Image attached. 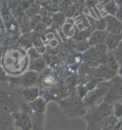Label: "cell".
Returning a JSON list of instances; mask_svg holds the SVG:
<instances>
[{"label":"cell","instance_id":"25","mask_svg":"<svg viewBox=\"0 0 122 130\" xmlns=\"http://www.w3.org/2000/svg\"><path fill=\"white\" fill-rule=\"evenodd\" d=\"M46 29H47V26H46V24H44L43 22H41V23L39 24L38 25L35 27L34 31L36 32V34L40 35L45 33L46 31Z\"/></svg>","mask_w":122,"mask_h":130},{"label":"cell","instance_id":"14","mask_svg":"<svg viewBox=\"0 0 122 130\" xmlns=\"http://www.w3.org/2000/svg\"><path fill=\"white\" fill-rule=\"evenodd\" d=\"M111 92L114 93L118 99H122V77H115L114 84Z\"/></svg>","mask_w":122,"mask_h":130},{"label":"cell","instance_id":"27","mask_svg":"<svg viewBox=\"0 0 122 130\" xmlns=\"http://www.w3.org/2000/svg\"><path fill=\"white\" fill-rule=\"evenodd\" d=\"M70 7V5L68 3V2L66 1H63V2H60V3L59 4V12L62 14H64L68 10V9Z\"/></svg>","mask_w":122,"mask_h":130},{"label":"cell","instance_id":"29","mask_svg":"<svg viewBox=\"0 0 122 130\" xmlns=\"http://www.w3.org/2000/svg\"><path fill=\"white\" fill-rule=\"evenodd\" d=\"M31 37L29 35H24V37H21L20 39V42H22L24 44H29V43L32 42L31 39Z\"/></svg>","mask_w":122,"mask_h":130},{"label":"cell","instance_id":"7","mask_svg":"<svg viewBox=\"0 0 122 130\" xmlns=\"http://www.w3.org/2000/svg\"><path fill=\"white\" fill-rule=\"evenodd\" d=\"M22 94L24 98L30 103L39 97V89L37 87L24 88L22 92Z\"/></svg>","mask_w":122,"mask_h":130},{"label":"cell","instance_id":"4","mask_svg":"<svg viewBox=\"0 0 122 130\" xmlns=\"http://www.w3.org/2000/svg\"><path fill=\"white\" fill-rule=\"evenodd\" d=\"M109 32L107 30H95L92 32L91 37L89 39V43L90 46L94 47L96 44L105 42Z\"/></svg>","mask_w":122,"mask_h":130},{"label":"cell","instance_id":"28","mask_svg":"<svg viewBox=\"0 0 122 130\" xmlns=\"http://www.w3.org/2000/svg\"><path fill=\"white\" fill-rule=\"evenodd\" d=\"M76 11V7L75 5H70L68 10L65 13L66 17H72Z\"/></svg>","mask_w":122,"mask_h":130},{"label":"cell","instance_id":"16","mask_svg":"<svg viewBox=\"0 0 122 130\" xmlns=\"http://www.w3.org/2000/svg\"><path fill=\"white\" fill-rule=\"evenodd\" d=\"M40 10H41V7L39 4L37 3H32V4H30L29 7L24 11V13L26 14L27 17L31 18V17L39 15Z\"/></svg>","mask_w":122,"mask_h":130},{"label":"cell","instance_id":"18","mask_svg":"<svg viewBox=\"0 0 122 130\" xmlns=\"http://www.w3.org/2000/svg\"><path fill=\"white\" fill-rule=\"evenodd\" d=\"M106 18H107V31L109 33L111 31H112L114 29L119 26L122 23L116 18V17H114V16L108 15Z\"/></svg>","mask_w":122,"mask_h":130},{"label":"cell","instance_id":"26","mask_svg":"<svg viewBox=\"0 0 122 130\" xmlns=\"http://www.w3.org/2000/svg\"><path fill=\"white\" fill-rule=\"evenodd\" d=\"M65 18H66V16L64 14H62L60 12H57V13H55L54 14L52 19H53L54 22H57L58 24H62L64 22Z\"/></svg>","mask_w":122,"mask_h":130},{"label":"cell","instance_id":"9","mask_svg":"<svg viewBox=\"0 0 122 130\" xmlns=\"http://www.w3.org/2000/svg\"><path fill=\"white\" fill-rule=\"evenodd\" d=\"M0 106L2 112L8 114L12 109V104L8 94L6 92H1L0 95Z\"/></svg>","mask_w":122,"mask_h":130},{"label":"cell","instance_id":"20","mask_svg":"<svg viewBox=\"0 0 122 130\" xmlns=\"http://www.w3.org/2000/svg\"><path fill=\"white\" fill-rule=\"evenodd\" d=\"M59 4L58 2L56 1H49V2H44L42 5L44 6L46 9H48L49 12L52 13H57L59 12Z\"/></svg>","mask_w":122,"mask_h":130},{"label":"cell","instance_id":"2","mask_svg":"<svg viewBox=\"0 0 122 130\" xmlns=\"http://www.w3.org/2000/svg\"><path fill=\"white\" fill-rule=\"evenodd\" d=\"M39 75L38 72L34 71H27L24 73L23 75L19 78V82L23 85L25 88L34 87V85L38 82Z\"/></svg>","mask_w":122,"mask_h":130},{"label":"cell","instance_id":"22","mask_svg":"<svg viewBox=\"0 0 122 130\" xmlns=\"http://www.w3.org/2000/svg\"><path fill=\"white\" fill-rule=\"evenodd\" d=\"M114 115L116 118H122V102H116L114 105Z\"/></svg>","mask_w":122,"mask_h":130},{"label":"cell","instance_id":"3","mask_svg":"<svg viewBox=\"0 0 122 130\" xmlns=\"http://www.w3.org/2000/svg\"><path fill=\"white\" fill-rule=\"evenodd\" d=\"M98 116L102 120L114 117V105L107 102H102L98 108Z\"/></svg>","mask_w":122,"mask_h":130},{"label":"cell","instance_id":"12","mask_svg":"<svg viewBox=\"0 0 122 130\" xmlns=\"http://www.w3.org/2000/svg\"><path fill=\"white\" fill-rule=\"evenodd\" d=\"M19 28L22 32H27L30 30V18L25 13H21L17 17Z\"/></svg>","mask_w":122,"mask_h":130},{"label":"cell","instance_id":"31","mask_svg":"<svg viewBox=\"0 0 122 130\" xmlns=\"http://www.w3.org/2000/svg\"><path fill=\"white\" fill-rule=\"evenodd\" d=\"M116 18L118 19L119 22H122V8L118 7V11H117V13L116 14Z\"/></svg>","mask_w":122,"mask_h":130},{"label":"cell","instance_id":"15","mask_svg":"<svg viewBox=\"0 0 122 130\" xmlns=\"http://www.w3.org/2000/svg\"><path fill=\"white\" fill-rule=\"evenodd\" d=\"M105 64L107 65L111 69H112L113 71H114L116 72H118L119 67H120V65L115 59L113 52H110V51L109 52V53L107 54Z\"/></svg>","mask_w":122,"mask_h":130},{"label":"cell","instance_id":"8","mask_svg":"<svg viewBox=\"0 0 122 130\" xmlns=\"http://www.w3.org/2000/svg\"><path fill=\"white\" fill-rule=\"evenodd\" d=\"M84 54L89 56V57H91L92 59L99 63L100 64H104L106 62L107 54L99 52L98 51H96L94 47L90 48L87 52H84Z\"/></svg>","mask_w":122,"mask_h":130},{"label":"cell","instance_id":"30","mask_svg":"<svg viewBox=\"0 0 122 130\" xmlns=\"http://www.w3.org/2000/svg\"><path fill=\"white\" fill-rule=\"evenodd\" d=\"M42 22H43L44 24H46L47 27H49L52 22V19H51V17H42Z\"/></svg>","mask_w":122,"mask_h":130},{"label":"cell","instance_id":"5","mask_svg":"<svg viewBox=\"0 0 122 130\" xmlns=\"http://www.w3.org/2000/svg\"><path fill=\"white\" fill-rule=\"evenodd\" d=\"M122 42V35H114L109 34L107 36L105 43L110 52H113L120 46Z\"/></svg>","mask_w":122,"mask_h":130},{"label":"cell","instance_id":"34","mask_svg":"<svg viewBox=\"0 0 122 130\" xmlns=\"http://www.w3.org/2000/svg\"><path fill=\"white\" fill-rule=\"evenodd\" d=\"M118 74H119V76L122 77V64L120 65V67H119V69H118Z\"/></svg>","mask_w":122,"mask_h":130},{"label":"cell","instance_id":"19","mask_svg":"<svg viewBox=\"0 0 122 130\" xmlns=\"http://www.w3.org/2000/svg\"><path fill=\"white\" fill-rule=\"evenodd\" d=\"M105 9L107 12L108 14H109V15H111L115 17L116 13H117V11L118 9V7L116 1H111V2H109L106 6H105Z\"/></svg>","mask_w":122,"mask_h":130},{"label":"cell","instance_id":"33","mask_svg":"<svg viewBox=\"0 0 122 130\" xmlns=\"http://www.w3.org/2000/svg\"><path fill=\"white\" fill-rule=\"evenodd\" d=\"M116 4L118 5V7L119 8H122V0H118V1H116Z\"/></svg>","mask_w":122,"mask_h":130},{"label":"cell","instance_id":"32","mask_svg":"<svg viewBox=\"0 0 122 130\" xmlns=\"http://www.w3.org/2000/svg\"><path fill=\"white\" fill-rule=\"evenodd\" d=\"M88 69V66H86V64L84 65H81L80 67V68H79V73L80 74H85V73L86 72V71H87Z\"/></svg>","mask_w":122,"mask_h":130},{"label":"cell","instance_id":"35","mask_svg":"<svg viewBox=\"0 0 122 130\" xmlns=\"http://www.w3.org/2000/svg\"><path fill=\"white\" fill-rule=\"evenodd\" d=\"M120 46V47H121V48L122 49V42H121V44H120V46Z\"/></svg>","mask_w":122,"mask_h":130},{"label":"cell","instance_id":"6","mask_svg":"<svg viewBox=\"0 0 122 130\" xmlns=\"http://www.w3.org/2000/svg\"><path fill=\"white\" fill-rule=\"evenodd\" d=\"M16 125L22 130H31L33 124L31 119L27 114H22L17 117Z\"/></svg>","mask_w":122,"mask_h":130},{"label":"cell","instance_id":"10","mask_svg":"<svg viewBox=\"0 0 122 130\" xmlns=\"http://www.w3.org/2000/svg\"><path fill=\"white\" fill-rule=\"evenodd\" d=\"M96 73H97L98 77L100 78L106 79H109L111 78L114 77L116 74V72L111 69L105 64L99 66V68L96 70Z\"/></svg>","mask_w":122,"mask_h":130},{"label":"cell","instance_id":"21","mask_svg":"<svg viewBox=\"0 0 122 130\" xmlns=\"http://www.w3.org/2000/svg\"><path fill=\"white\" fill-rule=\"evenodd\" d=\"M90 44L89 42L86 41H79L77 42V46H76V50L81 52H86L90 49Z\"/></svg>","mask_w":122,"mask_h":130},{"label":"cell","instance_id":"13","mask_svg":"<svg viewBox=\"0 0 122 130\" xmlns=\"http://www.w3.org/2000/svg\"><path fill=\"white\" fill-rule=\"evenodd\" d=\"M46 67V62L42 57H39L30 61L29 70L34 71L36 72H42Z\"/></svg>","mask_w":122,"mask_h":130},{"label":"cell","instance_id":"11","mask_svg":"<svg viewBox=\"0 0 122 130\" xmlns=\"http://www.w3.org/2000/svg\"><path fill=\"white\" fill-rule=\"evenodd\" d=\"M30 107L32 111L38 114H42L46 111V101L42 97H39L38 99L34 102H30Z\"/></svg>","mask_w":122,"mask_h":130},{"label":"cell","instance_id":"1","mask_svg":"<svg viewBox=\"0 0 122 130\" xmlns=\"http://www.w3.org/2000/svg\"><path fill=\"white\" fill-rule=\"evenodd\" d=\"M2 64L9 74H19L29 67V57L21 48L10 49L3 54Z\"/></svg>","mask_w":122,"mask_h":130},{"label":"cell","instance_id":"24","mask_svg":"<svg viewBox=\"0 0 122 130\" xmlns=\"http://www.w3.org/2000/svg\"><path fill=\"white\" fill-rule=\"evenodd\" d=\"M96 27L97 30H107V18L105 17L103 19L97 21L96 24Z\"/></svg>","mask_w":122,"mask_h":130},{"label":"cell","instance_id":"23","mask_svg":"<svg viewBox=\"0 0 122 130\" xmlns=\"http://www.w3.org/2000/svg\"><path fill=\"white\" fill-rule=\"evenodd\" d=\"M94 48L96 51L99 52L106 54H107L109 53V48H108V46H107V45L106 44L105 42H102V43H100V44H96L95 46H94Z\"/></svg>","mask_w":122,"mask_h":130},{"label":"cell","instance_id":"17","mask_svg":"<svg viewBox=\"0 0 122 130\" xmlns=\"http://www.w3.org/2000/svg\"><path fill=\"white\" fill-rule=\"evenodd\" d=\"M118 123V118L111 117L110 118L104 119L101 124V128L103 130H111L114 129Z\"/></svg>","mask_w":122,"mask_h":130}]
</instances>
